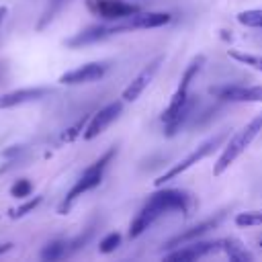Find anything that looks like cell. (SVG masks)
<instances>
[{"instance_id": "obj_6", "label": "cell", "mask_w": 262, "mask_h": 262, "mask_svg": "<svg viewBox=\"0 0 262 262\" xmlns=\"http://www.w3.org/2000/svg\"><path fill=\"white\" fill-rule=\"evenodd\" d=\"M172 20L170 12H135L127 18H121V23L115 25V33H129V31H141V29H158Z\"/></svg>"}, {"instance_id": "obj_27", "label": "cell", "mask_w": 262, "mask_h": 262, "mask_svg": "<svg viewBox=\"0 0 262 262\" xmlns=\"http://www.w3.org/2000/svg\"><path fill=\"white\" fill-rule=\"evenodd\" d=\"M260 246H262V239H260Z\"/></svg>"}, {"instance_id": "obj_20", "label": "cell", "mask_w": 262, "mask_h": 262, "mask_svg": "<svg viewBox=\"0 0 262 262\" xmlns=\"http://www.w3.org/2000/svg\"><path fill=\"white\" fill-rule=\"evenodd\" d=\"M68 244L66 242H61V239H55V242H49L43 250H41V258L43 260H57V258H61L63 254H66V248Z\"/></svg>"}, {"instance_id": "obj_12", "label": "cell", "mask_w": 262, "mask_h": 262, "mask_svg": "<svg viewBox=\"0 0 262 262\" xmlns=\"http://www.w3.org/2000/svg\"><path fill=\"white\" fill-rule=\"evenodd\" d=\"M223 219H225V213L221 211V213H217V215H213V217H209V219H205V221H201V223H196V225H192V227H188V229L180 231L178 235L170 237V239L166 242V248H170V250H172V248H176V246H182V244L194 242V239H199L201 235H205L207 231L215 229Z\"/></svg>"}, {"instance_id": "obj_15", "label": "cell", "mask_w": 262, "mask_h": 262, "mask_svg": "<svg viewBox=\"0 0 262 262\" xmlns=\"http://www.w3.org/2000/svg\"><path fill=\"white\" fill-rule=\"evenodd\" d=\"M45 94H49V88H18L0 96V108H12L25 102H33L43 98Z\"/></svg>"}, {"instance_id": "obj_25", "label": "cell", "mask_w": 262, "mask_h": 262, "mask_svg": "<svg viewBox=\"0 0 262 262\" xmlns=\"http://www.w3.org/2000/svg\"><path fill=\"white\" fill-rule=\"evenodd\" d=\"M12 248V244H0V254H4V252H8Z\"/></svg>"}, {"instance_id": "obj_18", "label": "cell", "mask_w": 262, "mask_h": 262, "mask_svg": "<svg viewBox=\"0 0 262 262\" xmlns=\"http://www.w3.org/2000/svg\"><path fill=\"white\" fill-rule=\"evenodd\" d=\"M237 23L248 29H262V8H248L235 14Z\"/></svg>"}, {"instance_id": "obj_22", "label": "cell", "mask_w": 262, "mask_h": 262, "mask_svg": "<svg viewBox=\"0 0 262 262\" xmlns=\"http://www.w3.org/2000/svg\"><path fill=\"white\" fill-rule=\"evenodd\" d=\"M31 190H33V184H31L29 180L20 178V180H16V182L12 184L10 194H12L14 199H25V196H29V194H31Z\"/></svg>"}, {"instance_id": "obj_4", "label": "cell", "mask_w": 262, "mask_h": 262, "mask_svg": "<svg viewBox=\"0 0 262 262\" xmlns=\"http://www.w3.org/2000/svg\"><path fill=\"white\" fill-rule=\"evenodd\" d=\"M227 137V133H217V135H213V137H209L207 141H203L199 147H194L184 160H180L178 164H174L170 170H166L164 174H160L158 178H156V186H164L166 182H170V180H174V178H178L180 174H184L186 170H190L194 164H199L201 160H205V158H209L221 143H223V139Z\"/></svg>"}, {"instance_id": "obj_11", "label": "cell", "mask_w": 262, "mask_h": 262, "mask_svg": "<svg viewBox=\"0 0 262 262\" xmlns=\"http://www.w3.org/2000/svg\"><path fill=\"white\" fill-rule=\"evenodd\" d=\"M108 66L102 63V61H90V63H84V66H78L66 74L59 76V84H66V86H78V84H90V82H96L100 80L104 74H106Z\"/></svg>"}, {"instance_id": "obj_9", "label": "cell", "mask_w": 262, "mask_h": 262, "mask_svg": "<svg viewBox=\"0 0 262 262\" xmlns=\"http://www.w3.org/2000/svg\"><path fill=\"white\" fill-rule=\"evenodd\" d=\"M121 111H123V102L121 100H115V102H108L106 106H102L100 111H96L90 119H88V125L84 127V139L86 141H90V139H94V137H98L111 123H115L117 119H119V115H121Z\"/></svg>"}, {"instance_id": "obj_23", "label": "cell", "mask_w": 262, "mask_h": 262, "mask_svg": "<svg viewBox=\"0 0 262 262\" xmlns=\"http://www.w3.org/2000/svg\"><path fill=\"white\" fill-rule=\"evenodd\" d=\"M86 121H88V117L80 119L76 125H72L70 129H66V131L61 133V141H74V139L80 135V131H84V125H86Z\"/></svg>"}, {"instance_id": "obj_3", "label": "cell", "mask_w": 262, "mask_h": 262, "mask_svg": "<svg viewBox=\"0 0 262 262\" xmlns=\"http://www.w3.org/2000/svg\"><path fill=\"white\" fill-rule=\"evenodd\" d=\"M117 156V147H111V149H106L96 162H92L82 174H80V178L76 180V184L68 190V194H66V199H63V203L59 205V213L63 215L70 207H72V203L78 199V196H82L84 192H88V190H92V188H96L100 182H102V176H104V170H106V166L111 164V160Z\"/></svg>"}, {"instance_id": "obj_16", "label": "cell", "mask_w": 262, "mask_h": 262, "mask_svg": "<svg viewBox=\"0 0 262 262\" xmlns=\"http://www.w3.org/2000/svg\"><path fill=\"white\" fill-rule=\"evenodd\" d=\"M223 254L229 258V260H252L254 256L233 237H225V244H223Z\"/></svg>"}, {"instance_id": "obj_21", "label": "cell", "mask_w": 262, "mask_h": 262, "mask_svg": "<svg viewBox=\"0 0 262 262\" xmlns=\"http://www.w3.org/2000/svg\"><path fill=\"white\" fill-rule=\"evenodd\" d=\"M119 244H121V233L113 231V233H106V235L100 239L98 250H100L102 254H111V252H115V250L119 248Z\"/></svg>"}, {"instance_id": "obj_7", "label": "cell", "mask_w": 262, "mask_h": 262, "mask_svg": "<svg viewBox=\"0 0 262 262\" xmlns=\"http://www.w3.org/2000/svg\"><path fill=\"white\" fill-rule=\"evenodd\" d=\"M223 244L225 239H215V242H188L182 246L172 248V252L164 254L166 260H196V258H205L209 254L215 252H223Z\"/></svg>"}, {"instance_id": "obj_13", "label": "cell", "mask_w": 262, "mask_h": 262, "mask_svg": "<svg viewBox=\"0 0 262 262\" xmlns=\"http://www.w3.org/2000/svg\"><path fill=\"white\" fill-rule=\"evenodd\" d=\"M115 33V25H92L80 33H76L74 37L66 39L68 47H84V45H92L98 41H104L106 37H113Z\"/></svg>"}, {"instance_id": "obj_26", "label": "cell", "mask_w": 262, "mask_h": 262, "mask_svg": "<svg viewBox=\"0 0 262 262\" xmlns=\"http://www.w3.org/2000/svg\"><path fill=\"white\" fill-rule=\"evenodd\" d=\"M4 16H6V6H0V23L4 20Z\"/></svg>"}, {"instance_id": "obj_24", "label": "cell", "mask_w": 262, "mask_h": 262, "mask_svg": "<svg viewBox=\"0 0 262 262\" xmlns=\"http://www.w3.org/2000/svg\"><path fill=\"white\" fill-rule=\"evenodd\" d=\"M41 203V196H35V199H31V201H27L25 205H20L18 209H14V213H12V217L14 219H18V217H23V215H27V213H31L33 209H37V205Z\"/></svg>"}, {"instance_id": "obj_8", "label": "cell", "mask_w": 262, "mask_h": 262, "mask_svg": "<svg viewBox=\"0 0 262 262\" xmlns=\"http://www.w3.org/2000/svg\"><path fill=\"white\" fill-rule=\"evenodd\" d=\"M211 94L227 102H262V86L219 84L211 88Z\"/></svg>"}, {"instance_id": "obj_2", "label": "cell", "mask_w": 262, "mask_h": 262, "mask_svg": "<svg viewBox=\"0 0 262 262\" xmlns=\"http://www.w3.org/2000/svg\"><path fill=\"white\" fill-rule=\"evenodd\" d=\"M260 131H262V113L256 115L252 121H248L239 131H235L229 137V141L223 145V149H221V154H219V158L213 166V176H221L252 145V141L258 137Z\"/></svg>"}, {"instance_id": "obj_10", "label": "cell", "mask_w": 262, "mask_h": 262, "mask_svg": "<svg viewBox=\"0 0 262 262\" xmlns=\"http://www.w3.org/2000/svg\"><path fill=\"white\" fill-rule=\"evenodd\" d=\"M162 63H164V55H156L149 63H145L143 70L125 86V90H123V100H127V102L137 100V98L143 94V90L151 84V80L156 78V74H158V70H160Z\"/></svg>"}, {"instance_id": "obj_5", "label": "cell", "mask_w": 262, "mask_h": 262, "mask_svg": "<svg viewBox=\"0 0 262 262\" xmlns=\"http://www.w3.org/2000/svg\"><path fill=\"white\" fill-rule=\"evenodd\" d=\"M203 63H205V55H196V57L190 59V63L186 66V70L182 72V76H180V80H178V86H176V90H174V94H172V98H170L166 111L162 113V123H168V121L180 111V106L190 98V84H192V80L196 78V74L201 72Z\"/></svg>"}, {"instance_id": "obj_14", "label": "cell", "mask_w": 262, "mask_h": 262, "mask_svg": "<svg viewBox=\"0 0 262 262\" xmlns=\"http://www.w3.org/2000/svg\"><path fill=\"white\" fill-rule=\"evenodd\" d=\"M94 10L104 18L121 20V18H127L135 12H139V6L123 2V0H94Z\"/></svg>"}, {"instance_id": "obj_19", "label": "cell", "mask_w": 262, "mask_h": 262, "mask_svg": "<svg viewBox=\"0 0 262 262\" xmlns=\"http://www.w3.org/2000/svg\"><path fill=\"white\" fill-rule=\"evenodd\" d=\"M233 221L239 227H256V225H262V209H252V211L237 213Z\"/></svg>"}, {"instance_id": "obj_1", "label": "cell", "mask_w": 262, "mask_h": 262, "mask_svg": "<svg viewBox=\"0 0 262 262\" xmlns=\"http://www.w3.org/2000/svg\"><path fill=\"white\" fill-rule=\"evenodd\" d=\"M188 209H190V194L188 192L178 190V188H162V190H156L154 194H149V199L145 201V205L139 209V213L131 221V225H129V237L131 239L139 237L158 219H162L164 215H168L172 211H180V213L188 215Z\"/></svg>"}, {"instance_id": "obj_17", "label": "cell", "mask_w": 262, "mask_h": 262, "mask_svg": "<svg viewBox=\"0 0 262 262\" xmlns=\"http://www.w3.org/2000/svg\"><path fill=\"white\" fill-rule=\"evenodd\" d=\"M227 55L231 59H235L237 63H244V66H248L256 72H262V53H246V51L231 49V51H227Z\"/></svg>"}]
</instances>
